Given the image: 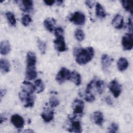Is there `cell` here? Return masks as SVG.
Wrapping results in <instances>:
<instances>
[{
  "label": "cell",
  "instance_id": "cell-1",
  "mask_svg": "<svg viewBox=\"0 0 133 133\" xmlns=\"http://www.w3.org/2000/svg\"><path fill=\"white\" fill-rule=\"evenodd\" d=\"M73 55L76 62L79 65H84L91 60L94 56V49L92 47L85 48H77L74 50Z\"/></svg>",
  "mask_w": 133,
  "mask_h": 133
},
{
  "label": "cell",
  "instance_id": "cell-2",
  "mask_svg": "<svg viewBox=\"0 0 133 133\" xmlns=\"http://www.w3.org/2000/svg\"><path fill=\"white\" fill-rule=\"evenodd\" d=\"M71 75V72L69 69L65 68H62L56 75V80L58 83L61 84L66 81L70 80Z\"/></svg>",
  "mask_w": 133,
  "mask_h": 133
},
{
  "label": "cell",
  "instance_id": "cell-3",
  "mask_svg": "<svg viewBox=\"0 0 133 133\" xmlns=\"http://www.w3.org/2000/svg\"><path fill=\"white\" fill-rule=\"evenodd\" d=\"M70 22L78 25H82L84 24L86 20L85 15L81 11H75L71 14L69 17Z\"/></svg>",
  "mask_w": 133,
  "mask_h": 133
},
{
  "label": "cell",
  "instance_id": "cell-4",
  "mask_svg": "<svg viewBox=\"0 0 133 133\" xmlns=\"http://www.w3.org/2000/svg\"><path fill=\"white\" fill-rule=\"evenodd\" d=\"M19 97L21 101L24 103V107L31 108L34 105L35 96L33 95H28L22 91L19 94Z\"/></svg>",
  "mask_w": 133,
  "mask_h": 133
},
{
  "label": "cell",
  "instance_id": "cell-5",
  "mask_svg": "<svg viewBox=\"0 0 133 133\" xmlns=\"http://www.w3.org/2000/svg\"><path fill=\"white\" fill-rule=\"evenodd\" d=\"M122 45L125 50H130L133 47L132 34L131 33H126L122 39Z\"/></svg>",
  "mask_w": 133,
  "mask_h": 133
},
{
  "label": "cell",
  "instance_id": "cell-6",
  "mask_svg": "<svg viewBox=\"0 0 133 133\" xmlns=\"http://www.w3.org/2000/svg\"><path fill=\"white\" fill-rule=\"evenodd\" d=\"M109 89L115 98H117L122 91V86L116 79L112 80L109 84Z\"/></svg>",
  "mask_w": 133,
  "mask_h": 133
},
{
  "label": "cell",
  "instance_id": "cell-7",
  "mask_svg": "<svg viewBox=\"0 0 133 133\" xmlns=\"http://www.w3.org/2000/svg\"><path fill=\"white\" fill-rule=\"evenodd\" d=\"M55 49L59 52H64L67 50L64 37H56L54 41Z\"/></svg>",
  "mask_w": 133,
  "mask_h": 133
},
{
  "label": "cell",
  "instance_id": "cell-8",
  "mask_svg": "<svg viewBox=\"0 0 133 133\" xmlns=\"http://www.w3.org/2000/svg\"><path fill=\"white\" fill-rule=\"evenodd\" d=\"M72 109L75 114H81L83 112L84 108V102L79 99H76L72 103Z\"/></svg>",
  "mask_w": 133,
  "mask_h": 133
},
{
  "label": "cell",
  "instance_id": "cell-9",
  "mask_svg": "<svg viewBox=\"0 0 133 133\" xmlns=\"http://www.w3.org/2000/svg\"><path fill=\"white\" fill-rule=\"evenodd\" d=\"M18 3L20 9L24 12H30L33 8V2L31 0H22L16 1Z\"/></svg>",
  "mask_w": 133,
  "mask_h": 133
},
{
  "label": "cell",
  "instance_id": "cell-10",
  "mask_svg": "<svg viewBox=\"0 0 133 133\" xmlns=\"http://www.w3.org/2000/svg\"><path fill=\"white\" fill-rule=\"evenodd\" d=\"M10 121L14 126L18 128L21 129L24 125V121L22 116L18 114H14L11 116Z\"/></svg>",
  "mask_w": 133,
  "mask_h": 133
},
{
  "label": "cell",
  "instance_id": "cell-11",
  "mask_svg": "<svg viewBox=\"0 0 133 133\" xmlns=\"http://www.w3.org/2000/svg\"><path fill=\"white\" fill-rule=\"evenodd\" d=\"M113 60V59L106 54H104L102 55L101 58V62L103 71H106L108 70L112 63Z\"/></svg>",
  "mask_w": 133,
  "mask_h": 133
},
{
  "label": "cell",
  "instance_id": "cell-12",
  "mask_svg": "<svg viewBox=\"0 0 133 133\" xmlns=\"http://www.w3.org/2000/svg\"><path fill=\"white\" fill-rule=\"evenodd\" d=\"M21 88V91L28 95H33V92L35 90V86L31 82L25 81L22 82Z\"/></svg>",
  "mask_w": 133,
  "mask_h": 133
},
{
  "label": "cell",
  "instance_id": "cell-13",
  "mask_svg": "<svg viewBox=\"0 0 133 133\" xmlns=\"http://www.w3.org/2000/svg\"><path fill=\"white\" fill-rule=\"evenodd\" d=\"M112 25L116 29H121L124 25L123 17L119 15H116L112 20Z\"/></svg>",
  "mask_w": 133,
  "mask_h": 133
},
{
  "label": "cell",
  "instance_id": "cell-14",
  "mask_svg": "<svg viewBox=\"0 0 133 133\" xmlns=\"http://www.w3.org/2000/svg\"><path fill=\"white\" fill-rule=\"evenodd\" d=\"M26 78L29 80H33L37 76V72L35 66H26L25 72Z\"/></svg>",
  "mask_w": 133,
  "mask_h": 133
},
{
  "label": "cell",
  "instance_id": "cell-15",
  "mask_svg": "<svg viewBox=\"0 0 133 133\" xmlns=\"http://www.w3.org/2000/svg\"><path fill=\"white\" fill-rule=\"evenodd\" d=\"M11 50L10 43L7 40L3 41L0 44V52L2 55H6Z\"/></svg>",
  "mask_w": 133,
  "mask_h": 133
},
{
  "label": "cell",
  "instance_id": "cell-16",
  "mask_svg": "<svg viewBox=\"0 0 133 133\" xmlns=\"http://www.w3.org/2000/svg\"><path fill=\"white\" fill-rule=\"evenodd\" d=\"M56 23V20L53 18H48L44 21V25L46 29L50 32H52Z\"/></svg>",
  "mask_w": 133,
  "mask_h": 133
},
{
  "label": "cell",
  "instance_id": "cell-17",
  "mask_svg": "<svg viewBox=\"0 0 133 133\" xmlns=\"http://www.w3.org/2000/svg\"><path fill=\"white\" fill-rule=\"evenodd\" d=\"M92 119L96 124L98 126H102L104 122V117L102 113L99 111L94 112L92 114Z\"/></svg>",
  "mask_w": 133,
  "mask_h": 133
},
{
  "label": "cell",
  "instance_id": "cell-18",
  "mask_svg": "<svg viewBox=\"0 0 133 133\" xmlns=\"http://www.w3.org/2000/svg\"><path fill=\"white\" fill-rule=\"evenodd\" d=\"M26 66H35L36 63V57L35 54L33 51H29L26 57Z\"/></svg>",
  "mask_w": 133,
  "mask_h": 133
},
{
  "label": "cell",
  "instance_id": "cell-19",
  "mask_svg": "<svg viewBox=\"0 0 133 133\" xmlns=\"http://www.w3.org/2000/svg\"><path fill=\"white\" fill-rule=\"evenodd\" d=\"M54 116V112L52 110L47 109L45 110L41 114V117L45 122H49L53 119Z\"/></svg>",
  "mask_w": 133,
  "mask_h": 133
},
{
  "label": "cell",
  "instance_id": "cell-20",
  "mask_svg": "<svg viewBox=\"0 0 133 133\" xmlns=\"http://www.w3.org/2000/svg\"><path fill=\"white\" fill-rule=\"evenodd\" d=\"M74 119L71 121V125L70 127L69 128V131L70 132H77V133L82 132V130L80 122L79 121H75Z\"/></svg>",
  "mask_w": 133,
  "mask_h": 133
},
{
  "label": "cell",
  "instance_id": "cell-21",
  "mask_svg": "<svg viewBox=\"0 0 133 133\" xmlns=\"http://www.w3.org/2000/svg\"><path fill=\"white\" fill-rule=\"evenodd\" d=\"M117 66L119 71H124L126 70L128 66V61L125 58H120L117 61Z\"/></svg>",
  "mask_w": 133,
  "mask_h": 133
},
{
  "label": "cell",
  "instance_id": "cell-22",
  "mask_svg": "<svg viewBox=\"0 0 133 133\" xmlns=\"http://www.w3.org/2000/svg\"><path fill=\"white\" fill-rule=\"evenodd\" d=\"M96 14L97 17L101 18H104L107 16V12L103 6L99 3H96Z\"/></svg>",
  "mask_w": 133,
  "mask_h": 133
},
{
  "label": "cell",
  "instance_id": "cell-23",
  "mask_svg": "<svg viewBox=\"0 0 133 133\" xmlns=\"http://www.w3.org/2000/svg\"><path fill=\"white\" fill-rule=\"evenodd\" d=\"M10 65L9 61L5 59L0 60V68L1 71L4 73H8L10 70Z\"/></svg>",
  "mask_w": 133,
  "mask_h": 133
},
{
  "label": "cell",
  "instance_id": "cell-24",
  "mask_svg": "<svg viewBox=\"0 0 133 133\" xmlns=\"http://www.w3.org/2000/svg\"><path fill=\"white\" fill-rule=\"evenodd\" d=\"M70 79L74 83L76 86H79L81 83V76L79 73L76 71L71 72Z\"/></svg>",
  "mask_w": 133,
  "mask_h": 133
},
{
  "label": "cell",
  "instance_id": "cell-25",
  "mask_svg": "<svg viewBox=\"0 0 133 133\" xmlns=\"http://www.w3.org/2000/svg\"><path fill=\"white\" fill-rule=\"evenodd\" d=\"M35 89L37 93H40L44 91L45 86L41 79H37L35 81Z\"/></svg>",
  "mask_w": 133,
  "mask_h": 133
},
{
  "label": "cell",
  "instance_id": "cell-26",
  "mask_svg": "<svg viewBox=\"0 0 133 133\" xmlns=\"http://www.w3.org/2000/svg\"><path fill=\"white\" fill-rule=\"evenodd\" d=\"M122 6L127 11L132 14V2L129 1H121Z\"/></svg>",
  "mask_w": 133,
  "mask_h": 133
},
{
  "label": "cell",
  "instance_id": "cell-27",
  "mask_svg": "<svg viewBox=\"0 0 133 133\" xmlns=\"http://www.w3.org/2000/svg\"><path fill=\"white\" fill-rule=\"evenodd\" d=\"M97 90L99 94L101 95L103 93L104 89V83L102 80H97L95 82Z\"/></svg>",
  "mask_w": 133,
  "mask_h": 133
},
{
  "label": "cell",
  "instance_id": "cell-28",
  "mask_svg": "<svg viewBox=\"0 0 133 133\" xmlns=\"http://www.w3.org/2000/svg\"><path fill=\"white\" fill-rule=\"evenodd\" d=\"M36 42L37 44V46L38 49L41 52V53L43 55L45 54L46 52V43L40 39L39 38H37Z\"/></svg>",
  "mask_w": 133,
  "mask_h": 133
},
{
  "label": "cell",
  "instance_id": "cell-29",
  "mask_svg": "<svg viewBox=\"0 0 133 133\" xmlns=\"http://www.w3.org/2000/svg\"><path fill=\"white\" fill-rule=\"evenodd\" d=\"M6 17L8 21L11 25H15L16 23V19L14 14L10 11H7L6 13Z\"/></svg>",
  "mask_w": 133,
  "mask_h": 133
},
{
  "label": "cell",
  "instance_id": "cell-30",
  "mask_svg": "<svg viewBox=\"0 0 133 133\" xmlns=\"http://www.w3.org/2000/svg\"><path fill=\"white\" fill-rule=\"evenodd\" d=\"M74 36L76 40L81 42L84 39L85 34L83 31L80 29H77L74 32Z\"/></svg>",
  "mask_w": 133,
  "mask_h": 133
},
{
  "label": "cell",
  "instance_id": "cell-31",
  "mask_svg": "<svg viewBox=\"0 0 133 133\" xmlns=\"http://www.w3.org/2000/svg\"><path fill=\"white\" fill-rule=\"evenodd\" d=\"M32 22V19L29 15H24L21 18V23L23 25L27 26Z\"/></svg>",
  "mask_w": 133,
  "mask_h": 133
},
{
  "label": "cell",
  "instance_id": "cell-32",
  "mask_svg": "<svg viewBox=\"0 0 133 133\" xmlns=\"http://www.w3.org/2000/svg\"><path fill=\"white\" fill-rule=\"evenodd\" d=\"M49 105L50 106L51 108H54L56 107L57 105H59V101L58 99V98H57L55 97H51L50 99H49Z\"/></svg>",
  "mask_w": 133,
  "mask_h": 133
},
{
  "label": "cell",
  "instance_id": "cell-33",
  "mask_svg": "<svg viewBox=\"0 0 133 133\" xmlns=\"http://www.w3.org/2000/svg\"><path fill=\"white\" fill-rule=\"evenodd\" d=\"M54 34L56 37H64V31L61 27H58L54 30Z\"/></svg>",
  "mask_w": 133,
  "mask_h": 133
},
{
  "label": "cell",
  "instance_id": "cell-34",
  "mask_svg": "<svg viewBox=\"0 0 133 133\" xmlns=\"http://www.w3.org/2000/svg\"><path fill=\"white\" fill-rule=\"evenodd\" d=\"M85 100L88 102H92L95 100V97L91 93V92H85Z\"/></svg>",
  "mask_w": 133,
  "mask_h": 133
},
{
  "label": "cell",
  "instance_id": "cell-35",
  "mask_svg": "<svg viewBox=\"0 0 133 133\" xmlns=\"http://www.w3.org/2000/svg\"><path fill=\"white\" fill-rule=\"evenodd\" d=\"M109 132L111 133H115L117 131L118 129V125L115 123H112L110 127H109Z\"/></svg>",
  "mask_w": 133,
  "mask_h": 133
},
{
  "label": "cell",
  "instance_id": "cell-36",
  "mask_svg": "<svg viewBox=\"0 0 133 133\" xmlns=\"http://www.w3.org/2000/svg\"><path fill=\"white\" fill-rule=\"evenodd\" d=\"M95 3V2L92 1H85V4H86V5L89 8H91L93 7Z\"/></svg>",
  "mask_w": 133,
  "mask_h": 133
},
{
  "label": "cell",
  "instance_id": "cell-37",
  "mask_svg": "<svg viewBox=\"0 0 133 133\" xmlns=\"http://www.w3.org/2000/svg\"><path fill=\"white\" fill-rule=\"evenodd\" d=\"M128 26L129 30L130 31V33H132V19L129 18L128 19Z\"/></svg>",
  "mask_w": 133,
  "mask_h": 133
},
{
  "label": "cell",
  "instance_id": "cell-38",
  "mask_svg": "<svg viewBox=\"0 0 133 133\" xmlns=\"http://www.w3.org/2000/svg\"><path fill=\"white\" fill-rule=\"evenodd\" d=\"M55 1L54 0H45L44 1V3L45 4V5L48 6H52L54 3Z\"/></svg>",
  "mask_w": 133,
  "mask_h": 133
},
{
  "label": "cell",
  "instance_id": "cell-39",
  "mask_svg": "<svg viewBox=\"0 0 133 133\" xmlns=\"http://www.w3.org/2000/svg\"><path fill=\"white\" fill-rule=\"evenodd\" d=\"M105 101H106L107 103L109 105H112V104H113L112 100L111 99V97L109 96H108L105 98Z\"/></svg>",
  "mask_w": 133,
  "mask_h": 133
},
{
  "label": "cell",
  "instance_id": "cell-40",
  "mask_svg": "<svg viewBox=\"0 0 133 133\" xmlns=\"http://www.w3.org/2000/svg\"><path fill=\"white\" fill-rule=\"evenodd\" d=\"M6 90L4 89H1V99H2V97L5 95L6 93Z\"/></svg>",
  "mask_w": 133,
  "mask_h": 133
},
{
  "label": "cell",
  "instance_id": "cell-41",
  "mask_svg": "<svg viewBox=\"0 0 133 133\" xmlns=\"http://www.w3.org/2000/svg\"><path fill=\"white\" fill-rule=\"evenodd\" d=\"M63 1H57V3L58 4V5H61L63 3Z\"/></svg>",
  "mask_w": 133,
  "mask_h": 133
}]
</instances>
